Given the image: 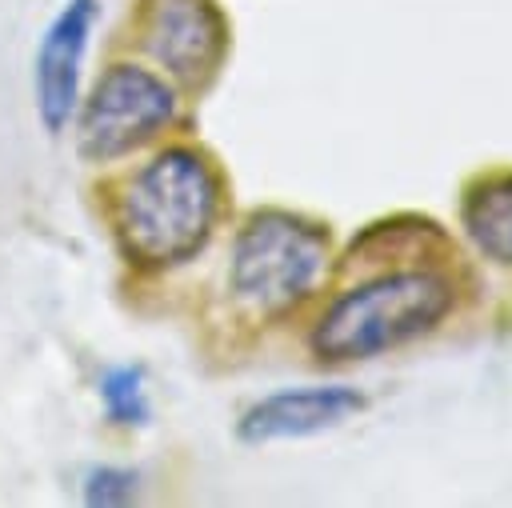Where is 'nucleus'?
<instances>
[{
  "label": "nucleus",
  "mask_w": 512,
  "mask_h": 508,
  "mask_svg": "<svg viewBox=\"0 0 512 508\" xmlns=\"http://www.w3.org/2000/svg\"><path fill=\"white\" fill-rule=\"evenodd\" d=\"M140 492V472L136 468H116V464H100L84 476V504H100V508H116V504H132Z\"/></svg>",
  "instance_id": "obj_10"
},
{
  "label": "nucleus",
  "mask_w": 512,
  "mask_h": 508,
  "mask_svg": "<svg viewBox=\"0 0 512 508\" xmlns=\"http://www.w3.org/2000/svg\"><path fill=\"white\" fill-rule=\"evenodd\" d=\"M96 16H100V0H64V8L52 16V24L40 36L32 60V92H36V116L48 132H64L80 108V64Z\"/></svg>",
  "instance_id": "obj_6"
},
{
  "label": "nucleus",
  "mask_w": 512,
  "mask_h": 508,
  "mask_svg": "<svg viewBox=\"0 0 512 508\" xmlns=\"http://www.w3.org/2000/svg\"><path fill=\"white\" fill-rule=\"evenodd\" d=\"M100 404L116 428H144L152 420L148 384L140 364H112L100 372Z\"/></svg>",
  "instance_id": "obj_9"
},
{
  "label": "nucleus",
  "mask_w": 512,
  "mask_h": 508,
  "mask_svg": "<svg viewBox=\"0 0 512 508\" xmlns=\"http://www.w3.org/2000/svg\"><path fill=\"white\" fill-rule=\"evenodd\" d=\"M140 44L172 84L204 88L228 56V20L212 0H148Z\"/></svg>",
  "instance_id": "obj_5"
},
{
  "label": "nucleus",
  "mask_w": 512,
  "mask_h": 508,
  "mask_svg": "<svg viewBox=\"0 0 512 508\" xmlns=\"http://www.w3.org/2000/svg\"><path fill=\"white\" fill-rule=\"evenodd\" d=\"M176 116H180L176 88L152 68L120 60L100 72L88 100L80 104L76 148L84 160L108 164L156 140L164 128L176 124Z\"/></svg>",
  "instance_id": "obj_4"
},
{
  "label": "nucleus",
  "mask_w": 512,
  "mask_h": 508,
  "mask_svg": "<svg viewBox=\"0 0 512 508\" xmlns=\"http://www.w3.org/2000/svg\"><path fill=\"white\" fill-rule=\"evenodd\" d=\"M456 308V280L436 264H400L336 292L308 332L320 364H356L432 336Z\"/></svg>",
  "instance_id": "obj_2"
},
{
  "label": "nucleus",
  "mask_w": 512,
  "mask_h": 508,
  "mask_svg": "<svg viewBox=\"0 0 512 508\" xmlns=\"http://www.w3.org/2000/svg\"><path fill=\"white\" fill-rule=\"evenodd\" d=\"M460 228L488 264L512 268V168L484 172L464 188Z\"/></svg>",
  "instance_id": "obj_8"
},
{
  "label": "nucleus",
  "mask_w": 512,
  "mask_h": 508,
  "mask_svg": "<svg viewBox=\"0 0 512 508\" xmlns=\"http://www.w3.org/2000/svg\"><path fill=\"white\" fill-rule=\"evenodd\" d=\"M328 260L332 244L324 224L300 212L260 208L240 224L232 240L228 292L244 312L272 320L292 312L320 288Z\"/></svg>",
  "instance_id": "obj_3"
},
{
  "label": "nucleus",
  "mask_w": 512,
  "mask_h": 508,
  "mask_svg": "<svg viewBox=\"0 0 512 508\" xmlns=\"http://www.w3.org/2000/svg\"><path fill=\"white\" fill-rule=\"evenodd\" d=\"M220 208L224 180L208 152L168 144L124 180L112 204V232L128 264L164 272L208 248Z\"/></svg>",
  "instance_id": "obj_1"
},
{
  "label": "nucleus",
  "mask_w": 512,
  "mask_h": 508,
  "mask_svg": "<svg viewBox=\"0 0 512 508\" xmlns=\"http://www.w3.org/2000/svg\"><path fill=\"white\" fill-rule=\"evenodd\" d=\"M368 408L364 392L352 384H300V388H276L244 408L236 432L244 444H272V440H300L328 428H340L344 420L360 416Z\"/></svg>",
  "instance_id": "obj_7"
}]
</instances>
